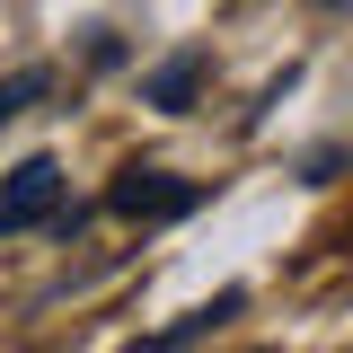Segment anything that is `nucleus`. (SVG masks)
<instances>
[{
  "instance_id": "f03ea898",
  "label": "nucleus",
  "mask_w": 353,
  "mask_h": 353,
  "mask_svg": "<svg viewBox=\"0 0 353 353\" xmlns=\"http://www.w3.org/2000/svg\"><path fill=\"white\" fill-rule=\"evenodd\" d=\"M106 203H115L124 221H176V212H194V185H176L168 168H124Z\"/></svg>"
},
{
  "instance_id": "20e7f679",
  "label": "nucleus",
  "mask_w": 353,
  "mask_h": 353,
  "mask_svg": "<svg viewBox=\"0 0 353 353\" xmlns=\"http://www.w3.org/2000/svg\"><path fill=\"white\" fill-rule=\"evenodd\" d=\"M27 97H44V71H18V80H0V124H9Z\"/></svg>"
},
{
  "instance_id": "7ed1b4c3",
  "label": "nucleus",
  "mask_w": 353,
  "mask_h": 353,
  "mask_svg": "<svg viewBox=\"0 0 353 353\" xmlns=\"http://www.w3.org/2000/svg\"><path fill=\"white\" fill-rule=\"evenodd\" d=\"M194 80H203V62H194V53H185V62H168V71L150 80V106H185V97H194Z\"/></svg>"
},
{
  "instance_id": "f257e3e1",
  "label": "nucleus",
  "mask_w": 353,
  "mask_h": 353,
  "mask_svg": "<svg viewBox=\"0 0 353 353\" xmlns=\"http://www.w3.org/2000/svg\"><path fill=\"white\" fill-rule=\"evenodd\" d=\"M62 212V168L53 159H18L9 185H0V230H44Z\"/></svg>"
}]
</instances>
